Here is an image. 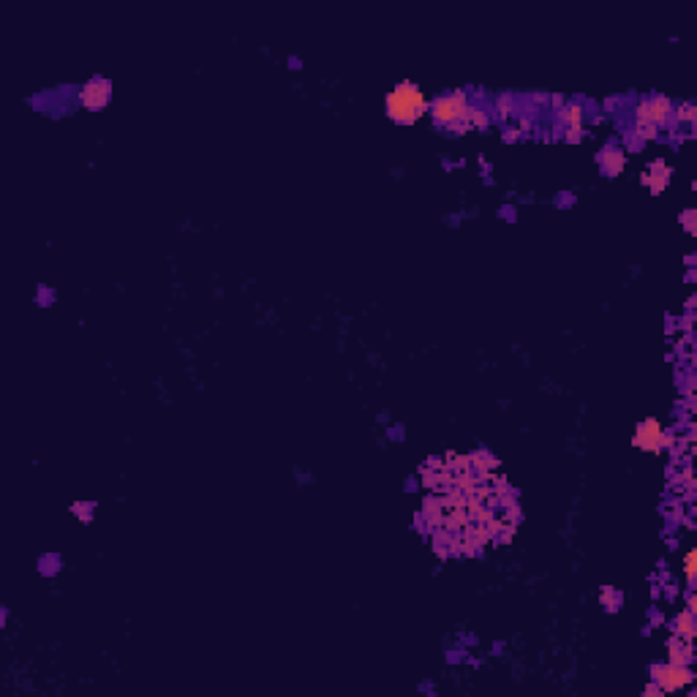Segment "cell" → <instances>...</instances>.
<instances>
[{
    "label": "cell",
    "instance_id": "obj_1",
    "mask_svg": "<svg viewBox=\"0 0 697 697\" xmlns=\"http://www.w3.org/2000/svg\"><path fill=\"white\" fill-rule=\"evenodd\" d=\"M384 106H387V118L398 126H411L417 120H422L431 109V101L428 95L422 93V87L417 82H398L387 93L384 98Z\"/></svg>",
    "mask_w": 697,
    "mask_h": 697
},
{
    "label": "cell",
    "instance_id": "obj_2",
    "mask_svg": "<svg viewBox=\"0 0 697 697\" xmlns=\"http://www.w3.org/2000/svg\"><path fill=\"white\" fill-rule=\"evenodd\" d=\"M673 101L667 95H651V98H643L638 101L635 106V129H632V136L638 142H649L653 139L662 126H670L673 123Z\"/></svg>",
    "mask_w": 697,
    "mask_h": 697
},
{
    "label": "cell",
    "instance_id": "obj_3",
    "mask_svg": "<svg viewBox=\"0 0 697 697\" xmlns=\"http://www.w3.org/2000/svg\"><path fill=\"white\" fill-rule=\"evenodd\" d=\"M472 104H469V95L463 90H449V93H441L431 104V118L438 129H449L455 133H463V120L469 115Z\"/></svg>",
    "mask_w": 697,
    "mask_h": 697
},
{
    "label": "cell",
    "instance_id": "obj_4",
    "mask_svg": "<svg viewBox=\"0 0 697 697\" xmlns=\"http://www.w3.org/2000/svg\"><path fill=\"white\" fill-rule=\"evenodd\" d=\"M673 434H667L665 431V425L656 420V417H646V420H640L638 422V428H635V436H632V444L638 447V449H643V452H653V455H659L662 449H667V447H673Z\"/></svg>",
    "mask_w": 697,
    "mask_h": 697
},
{
    "label": "cell",
    "instance_id": "obj_5",
    "mask_svg": "<svg viewBox=\"0 0 697 697\" xmlns=\"http://www.w3.org/2000/svg\"><path fill=\"white\" fill-rule=\"evenodd\" d=\"M651 681L662 689V695H667V692H678V689L689 687L695 681V673L689 665L665 662V665H651Z\"/></svg>",
    "mask_w": 697,
    "mask_h": 697
},
{
    "label": "cell",
    "instance_id": "obj_6",
    "mask_svg": "<svg viewBox=\"0 0 697 697\" xmlns=\"http://www.w3.org/2000/svg\"><path fill=\"white\" fill-rule=\"evenodd\" d=\"M559 126H561V136L566 145H577L586 133V109L583 104L566 101L564 106L559 109Z\"/></svg>",
    "mask_w": 697,
    "mask_h": 697
},
{
    "label": "cell",
    "instance_id": "obj_7",
    "mask_svg": "<svg viewBox=\"0 0 697 697\" xmlns=\"http://www.w3.org/2000/svg\"><path fill=\"white\" fill-rule=\"evenodd\" d=\"M112 101V82L104 77H93L80 87V104L90 112H101Z\"/></svg>",
    "mask_w": 697,
    "mask_h": 697
},
{
    "label": "cell",
    "instance_id": "obj_8",
    "mask_svg": "<svg viewBox=\"0 0 697 697\" xmlns=\"http://www.w3.org/2000/svg\"><path fill=\"white\" fill-rule=\"evenodd\" d=\"M670 174H673V167H670L665 158H653L651 167L640 174V183L656 196V194H662V191L670 185Z\"/></svg>",
    "mask_w": 697,
    "mask_h": 697
},
{
    "label": "cell",
    "instance_id": "obj_9",
    "mask_svg": "<svg viewBox=\"0 0 697 697\" xmlns=\"http://www.w3.org/2000/svg\"><path fill=\"white\" fill-rule=\"evenodd\" d=\"M600 169H602L605 177H618L626 169V153L621 147H615V145L602 147V153H600Z\"/></svg>",
    "mask_w": 697,
    "mask_h": 697
},
{
    "label": "cell",
    "instance_id": "obj_10",
    "mask_svg": "<svg viewBox=\"0 0 697 697\" xmlns=\"http://www.w3.org/2000/svg\"><path fill=\"white\" fill-rule=\"evenodd\" d=\"M692 659H695L692 640L670 635V640H667V662H673V665H692Z\"/></svg>",
    "mask_w": 697,
    "mask_h": 697
},
{
    "label": "cell",
    "instance_id": "obj_11",
    "mask_svg": "<svg viewBox=\"0 0 697 697\" xmlns=\"http://www.w3.org/2000/svg\"><path fill=\"white\" fill-rule=\"evenodd\" d=\"M673 635L684 638V640H695L697 635V624H695V613L687 610H678L676 613V621H673Z\"/></svg>",
    "mask_w": 697,
    "mask_h": 697
},
{
    "label": "cell",
    "instance_id": "obj_12",
    "mask_svg": "<svg viewBox=\"0 0 697 697\" xmlns=\"http://www.w3.org/2000/svg\"><path fill=\"white\" fill-rule=\"evenodd\" d=\"M673 123L676 129H695L697 123V106L692 101H681L678 106H673ZM670 123V126H673Z\"/></svg>",
    "mask_w": 697,
    "mask_h": 697
},
{
    "label": "cell",
    "instance_id": "obj_13",
    "mask_svg": "<svg viewBox=\"0 0 697 697\" xmlns=\"http://www.w3.org/2000/svg\"><path fill=\"white\" fill-rule=\"evenodd\" d=\"M487 123H490V118H487V112L485 109H479V106H472L469 109V115H466V120H463V133L472 129H487Z\"/></svg>",
    "mask_w": 697,
    "mask_h": 697
},
{
    "label": "cell",
    "instance_id": "obj_14",
    "mask_svg": "<svg viewBox=\"0 0 697 697\" xmlns=\"http://www.w3.org/2000/svg\"><path fill=\"white\" fill-rule=\"evenodd\" d=\"M600 602H602V608L608 610V613H615V610L621 608V591L610 588V586H602L600 588Z\"/></svg>",
    "mask_w": 697,
    "mask_h": 697
},
{
    "label": "cell",
    "instance_id": "obj_15",
    "mask_svg": "<svg viewBox=\"0 0 697 697\" xmlns=\"http://www.w3.org/2000/svg\"><path fill=\"white\" fill-rule=\"evenodd\" d=\"M496 115H499L501 120H510V118L515 115V95H510V93L496 95Z\"/></svg>",
    "mask_w": 697,
    "mask_h": 697
},
{
    "label": "cell",
    "instance_id": "obj_16",
    "mask_svg": "<svg viewBox=\"0 0 697 697\" xmlns=\"http://www.w3.org/2000/svg\"><path fill=\"white\" fill-rule=\"evenodd\" d=\"M684 575H687V586L692 588V586H695V577H697V550L695 548H689L687 556H684Z\"/></svg>",
    "mask_w": 697,
    "mask_h": 697
},
{
    "label": "cell",
    "instance_id": "obj_17",
    "mask_svg": "<svg viewBox=\"0 0 697 697\" xmlns=\"http://www.w3.org/2000/svg\"><path fill=\"white\" fill-rule=\"evenodd\" d=\"M678 221H681V226H684V232H687V234H689V237H695V234H697V210H695V207H689V210H684V213H681V218H678Z\"/></svg>",
    "mask_w": 697,
    "mask_h": 697
},
{
    "label": "cell",
    "instance_id": "obj_18",
    "mask_svg": "<svg viewBox=\"0 0 697 697\" xmlns=\"http://www.w3.org/2000/svg\"><path fill=\"white\" fill-rule=\"evenodd\" d=\"M71 512H74L82 523H90V518H93V507H85V504H74Z\"/></svg>",
    "mask_w": 697,
    "mask_h": 697
},
{
    "label": "cell",
    "instance_id": "obj_19",
    "mask_svg": "<svg viewBox=\"0 0 697 697\" xmlns=\"http://www.w3.org/2000/svg\"><path fill=\"white\" fill-rule=\"evenodd\" d=\"M548 101H550V106H553V109L559 112V109H561V106H564V104H566V95H561V93H556V95H550Z\"/></svg>",
    "mask_w": 697,
    "mask_h": 697
},
{
    "label": "cell",
    "instance_id": "obj_20",
    "mask_svg": "<svg viewBox=\"0 0 697 697\" xmlns=\"http://www.w3.org/2000/svg\"><path fill=\"white\" fill-rule=\"evenodd\" d=\"M521 136H523V133L518 129H507V131H504V142H518Z\"/></svg>",
    "mask_w": 697,
    "mask_h": 697
},
{
    "label": "cell",
    "instance_id": "obj_21",
    "mask_svg": "<svg viewBox=\"0 0 697 697\" xmlns=\"http://www.w3.org/2000/svg\"><path fill=\"white\" fill-rule=\"evenodd\" d=\"M643 695H646V697H662V689H659V687H656V684L651 681V684H649V687L643 689Z\"/></svg>",
    "mask_w": 697,
    "mask_h": 697
}]
</instances>
